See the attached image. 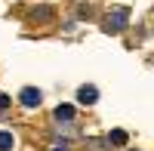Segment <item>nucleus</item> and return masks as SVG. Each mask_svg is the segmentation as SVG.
<instances>
[{"mask_svg":"<svg viewBox=\"0 0 154 151\" xmlns=\"http://www.w3.org/2000/svg\"><path fill=\"white\" fill-rule=\"evenodd\" d=\"M96 99H99V90L93 83H86V86L77 90V102H80V105H96Z\"/></svg>","mask_w":154,"mask_h":151,"instance_id":"3","label":"nucleus"},{"mask_svg":"<svg viewBox=\"0 0 154 151\" xmlns=\"http://www.w3.org/2000/svg\"><path fill=\"white\" fill-rule=\"evenodd\" d=\"M74 117V108L71 105H59L56 108V120H71Z\"/></svg>","mask_w":154,"mask_h":151,"instance_id":"4","label":"nucleus"},{"mask_svg":"<svg viewBox=\"0 0 154 151\" xmlns=\"http://www.w3.org/2000/svg\"><path fill=\"white\" fill-rule=\"evenodd\" d=\"M108 25H105V28L108 31H123L126 28V22H130V9H126V6H114L111 12H108V19H105Z\"/></svg>","mask_w":154,"mask_h":151,"instance_id":"1","label":"nucleus"},{"mask_svg":"<svg viewBox=\"0 0 154 151\" xmlns=\"http://www.w3.org/2000/svg\"><path fill=\"white\" fill-rule=\"evenodd\" d=\"M111 142L114 145H126V133L123 130H111Z\"/></svg>","mask_w":154,"mask_h":151,"instance_id":"6","label":"nucleus"},{"mask_svg":"<svg viewBox=\"0 0 154 151\" xmlns=\"http://www.w3.org/2000/svg\"><path fill=\"white\" fill-rule=\"evenodd\" d=\"M53 151H68V148H65V145H56V148H53Z\"/></svg>","mask_w":154,"mask_h":151,"instance_id":"8","label":"nucleus"},{"mask_svg":"<svg viewBox=\"0 0 154 151\" xmlns=\"http://www.w3.org/2000/svg\"><path fill=\"white\" fill-rule=\"evenodd\" d=\"M9 102H12V99H9L6 93H0V111H3V108H9Z\"/></svg>","mask_w":154,"mask_h":151,"instance_id":"7","label":"nucleus"},{"mask_svg":"<svg viewBox=\"0 0 154 151\" xmlns=\"http://www.w3.org/2000/svg\"><path fill=\"white\" fill-rule=\"evenodd\" d=\"M19 99H22V105H25V108H37V105L43 102V93H40V90H34V86H25Z\"/></svg>","mask_w":154,"mask_h":151,"instance_id":"2","label":"nucleus"},{"mask_svg":"<svg viewBox=\"0 0 154 151\" xmlns=\"http://www.w3.org/2000/svg\"><path fill=\"white\" fill-rule=\"evenodd\" d=\"M0 151H12V133H0Z\"/></svg>","mask_w":154,"mask_h":151,"instance_id":"5","label":"nucleus"}]
</instances>
